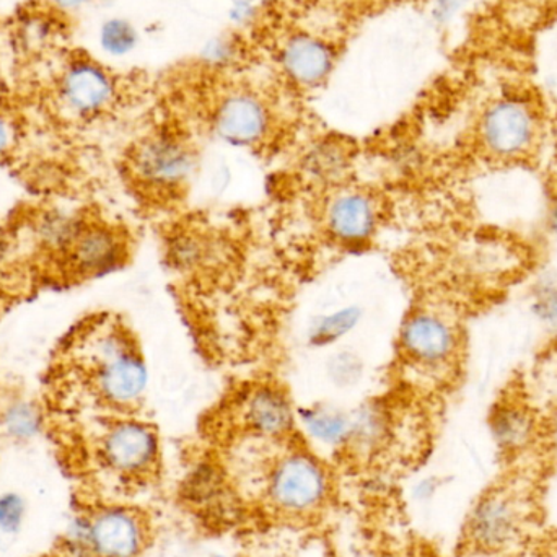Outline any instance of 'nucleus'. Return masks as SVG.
Masks as SVG:
<instances>
[{"label":"nucleus","mask_w":557,"mask_h":557,"mask_svg":"<svg viewBox=\"0 0 557 557\" xmlns=\"http://www.w3.org/2000/svg\"><path fill=\"white\" fill-rule=\"evenodd\" d=\"M334 487L331 473L311 455L288 454L251 487V504L264 519L304 523L327 509Z\"/></svg>","instance_id":"1"},{"label":"nucleus","mask_w":557,"mask_h":557,"mask_svg":"<svg viewBox=\"0 0 557 557\" xmlns=\"http://www.w3.org/2000/svg\"><path fill=\"white\" fill-rule=\"evenodd\" d=\"M545 134L539 103L520 91H506L487 101L474 127L478 152L491 166L532 163Z\"/></svg>","instance_id":"2"},{"label":"nucleus","mask_w":557,"mask_h":557,"mask_svg":"<svg viewBox=\"0 0 557 557\" xmlns=\"http://www.w3.org/2000/svg\"><path fill=\"white\" fill-rule=\"evenodd\" d=\"M101 463L127 483H149L159 461V441L149 425L116 422L107 429L100 442Z\"/></svg>","instance_id":"3"},{"label":"nucleus","mask_w":557,"mask_h":557,"mask_svg":"<svg viewBox=\"0 0 557 557\" xmlns=\"http://www.w3.org/2000/svg\"><path fill=\"white\" fill-rule=\"evenodd\" d=\"M149 519L136 507H100L88 517L90 557H140L149 546Z\"/></svg>","instance_id":"4"},{"label":"nucleus","mask_w":557,"mask_h":557,"mask_svg":"<svg viewBox=\"0 0 557 557\" xmlns=\"http://www.w3.org/2000/svg\"><path fill=\"white\" fill-rule=\"evenodd\" d=\"M523 516L519 500L506 491H493L478 499L468 513L467 539L484 553L504 552L519 540Z\"/></svg>","instance_id":"5"},{"label":"nucleus","mask_w":557,"mask_h":557,"mask_svg":"<svg viewBox=\"0 0 557 557\" xmlns=\"http://www.w3.org/2000/svg\"><path fill=\"white\" fill-rule=\"evenodd\" d=\"M95 362V385L107 401L126 406L136 401L146 388L147 373L139 357L134 356L120 337L98 339Z\"/></svg>","instance_id":"6"},{"label":"nucleus","mask_w":557,"mask_h":557,"mask_svg":"<svg viewBox=\"0 0 557 557\" xmlns=\"http://www.w3.org/2000/svg\"><path fill=\"white\" fill-rule=\"evenodd\" d=\"M490 429L500 450L522 454L532 447L542 431L540 408L527 392L525 383H516L491 409Z\"/></svg>","instance_id":"7"},{"label":"nucleus","mask_w":557,"mask_h":557,"mask_svg":"<svg viewBox=\"0 0 557 557\" xmlns=\"http://www.w3.org/2000/svg\"><path fill=\"white\" fill-rule=\"evenodd\" d=\"M403 347L419 366L442 367L454 362L460 346L455 321L435 311H421L409 318L403 330Z\"/></svg>","instance_id":"8"},{"label":"nucleus","mask_w":557,"mask_h":557,"mask_svg":"<svg viewBox=\"0 0 557 557\" xmlns=\"http://www.w3.org/2000/svg\"><path fill=\"white\" fill-rule=\"evenodd\" d=\"M336 64L331 42L310 33H294L278 48V65L285 77L301 88H314L327 81Z\"/></svg>","instance_id":"9"},{"label":"nucleus","mask_w":557,"mask_h":557,"mask_svg":"<svg viewBox=\"0 0 557 557\" xmlns=\"http://www.w3.org/2000/svg\"><path fill=\"white\" fill-rule=\"evenodd\" d=\"M219 136L238 146L260 143L270 129L267 104L250 91H232L222 98L214 114Z\"/></svg>","instance_id":"10"},{"label":"nucleus","mask_w":557,"mask_h":557,"mask_svg":"<svg viewBox=\"0 0 557 557\" xmlns=\"http://www.w3.org/2000/svg\"><path fill=\"white\" fill-rule=\"evenodd\" d=\"M62 97L75 113H97L113 100L114 82L111 75L95 62H77L65 72Z\"/></svg>","instance_id":"11"},{"label":"nucleus","mask_w":557,"mask_h":557,"mask_svg":"<svg viewBox=\"0 0 557 557\" xmlns=\"http://www.w3.org/2000/svg\"><path fill=\"white\" fill-rule=\"evenodd\" d=\"M136 166L149 182L175 183L189 172L191 159L182 144L170 137H159L140 147Z\"/></svg>","instance_id":"12"},{"label":"nucleus","mask_w":557,"mask_h":557,"mask_svg":"<svg viewBox=\"0 0 557 557\" xmlns=\"http://www.w3.org/2000/svg\"><path fill=\"white\" fill-rule=\"evenodd\" d=\"M121 255L123 245L113 232L103 227H88L75 238L72 261L81 273H103L116 267Z\"/></svg>","instance_id":"13"},{"label":"nucleus","mask_w":557,"mask_h":557,"mask_svg":"<svg viewBox=\"0 0 557 557\" xmlns=\"http://www.w3.org/2000/svg\"><path fill=\"white\" fill-rule=\"evenodd\" d=\"M244 418L248 429L263 437H278L287 434L294 422L290 406L287 405L284 396H278L271 389H260L248 398Z\"/></svg>","instance_id":"14"},{"label":"nucleus","mask_w":557,"mask_h":557,"mask_svg":"<svg viewBox=\"0 0 557 557\" xmlns=\"http://www.w3.org/2000/svg\"><path fill=\"white\" fill-rule=\"evenodd\" d=\"M327 222L331 232L341 240H363L375 225V211L366 196L346 195L331 205Z\"/></svg>","instance_id":"15"},{"label":"nucleus","mask_w":557,"mask_h":557,"mask_svg":"<svg viewBox=\"0 0 557 557\" xmlns=\"http://www.w3.org/2000/svg\"><path fill=\"white\" fill-rule=\"evenodd\" d=\"M100 45L111 55H126L137 45V32L129 22L123 18H111L104 22L100 32Z\"/></svg>","instance_id":"16"},{"label":"nucleus","mask_w":557,"mask_h":557,"mask_svg":"<svg viewBox=\"0 0 557 557\" xmlns=\"http://www.w3.org/2000/svg\"><path fill=\"white\" fill-rule=\"evenodd\" d=\"M305 421H307L308 431L326 444H337L349 435V421L336 412H310Z\"/></svg>","instance_id":"17"},{"label":"nucleus","mask_w":557,"mask_h":557,"mask_svg":"<svg viewBox=\"0 0 557 557\" xmlns=\"http://www.w3.org/2000/svg\"><path fill=\"white\" fill-rule=\"evenodd\" d=\"M26 503L20 494H0V532L16 535L25 522Z\"/></svg>","instance_id":"18"},{"label":"nucleus","mask_w":557,"mask_h":557,"mask_svg":"<svg viewBox=\"0 0 557 557\" xmlns=\"http://www.w3.org/2000/svg\"><path fill=\"white\" fill-rule=\"evenodd\" d=\"M235 54H237V48H235L232 39L215 38L202 49V59L208 64L215 65V67L227 65L235 58Z\"/></svg>","instance_id":"19"},{"label":"nucleus","mask_w":557,"mask_h":557,"mask_svg":"<svg viewBox=\"0 0 557 557\" xmlns=\"http://www.w3.org/2000/svg\"><path fill=\"white\" fill-rule=\"evenodd\" d=\"M471 0H434L432 5V18L437 25H450L463 10L470 5Z\"/></svg>","instance_id":"20"},{"label":"nucleus","mask_w":557,"mask_h":557,"mask_svg":"<svg viewBox=\"0 0 557 557\" xmlns=\"http://www.w3.org/2000/svg\"><path fill=\"white\" fill-rule=\"evenodd\" d=\"M356 321V314L352 311H343V313L334 314L331 320L324 321L318 330V336L330 339V337L337 336V334L344 333L349 330Z\"/></svg>","instance_id":"21"},{"label":"nucleus","mask_w":557,"mask_h":557,"mask_svg":"<svg viewBox=\"0 0 557 557\" xmlns=\"http://www.w3.org/2000/svg\"><path fill=\"white\" fill-rule=\"evenodd\" d=\"M255 5L250 0H235L231 9V18L235 23H245L253 16Z\"/></svg>","instance_id":"22"},{"label":"nucleus","mask_w":557,"mask_h":557,"mask_svg":"<svg viewBox=\"0 0 557 557\" xmlns=\"http://www.w3.org/2000/svg\"><path fill=\"white\" fill-rule=\"evenodd\" d=\"M10 144H12V127H10L9 121L5 117L0 116V156L7 152Z\"/></svg>","instance_id":"23"},{"label":"nucleus","mask_w":557,"mask_h":557,"mask_svg":"<svg viewBox=\"0 0 557 557\" xmlns=\"http://www.w3.org/2000/svg\"><path fill=\"white\" fill-rule=\"evenodd\" d=\"M55 3H59L61 7H67V9H74V7L84 5L88 0H54Z\"/></svg>","instance_id":"24"}]
</instances>
